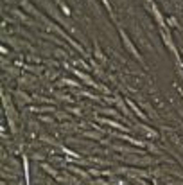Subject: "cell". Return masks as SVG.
Returning a JSON list of instances; mask_svg holds the SVG:
<instances>
[{
	"mask_svg": "<svg viewBox=\"0 0 183 185\" xmlns=\"http://www.w3.org/2000/svg\"><path fill=\"white\" fill-rule=\"evenodd\" d=\"M119 32H120V38H122V41H124V45H126V49H128V51H129V52L133 54V58H135V60H138V61H142L140 54H138V51L135 49V45L131 43V40L128 38V34H126V32L122 31V29H119Z\"/></svg>",
	"mask_w": 183,
	"mask_h": 185,
	"instance_id": "cell-1",
	"label": "cell"
},
{
	"mask_svg": "<svg viewBox=\"0 0 183 185\" xmlns=\"http://www.w3.org/2000/svg\"><path fill=\"white\" fill-rule=\"evenodd\" d=\"M68 70H70L72 74H74V76H77V77H79V79H81V81H84L86 83V84H88V86H93V88H97V83L93 81V79H92L90 76H88V74H84V72H81V70H79V68H68Z\"/></svg>",
	"mask_w": 183,
	"mask_h": 185,
	"instance_id": "cell-2",
	"label": "cell"
},
{
	"mask_svg": "<svg viewBox=\"0 0 183 185\" xmlns=\"http://www.w3.org/2000/svg\"><path fill=\"white\" fill-rule=\"evenodd\" d=\"M101 122L108 124V126H112V128H115V130H119V131H131V128H124L122 124L115 122V121H110V119H101Z\"/></svg>",
	"mask_w": 183,
	"mask_h": 185,
	"instance_id": "cell-3",
	"label": "cell"
},
{
	"mask_svg": "<svg viewBox=\"0 0 183 185\" xmlns=\"http://www.w3.org/2000/svg\"><path fill=\"white\" fill-rule=\"evenodd\" d=\"M68 171H72L74 175L81 176V178H84V180H88V178H90V173H88V171H83V169L75 167V165H68Z\"/></svg>",
	"mask_w": 183,
	"mask_h": 185,
	"instance_id": "cell-4",
	"label": "cell"
},
{
	"mask_svg": "<svg viewBox=\"0 0 183 185\" xmlns=\"http://www.w3.org/2000/svg\"><path fill=\"white\" fill-rule=\"evenodd\" d=\"M29 110H30V112H38V113H41V112H52V113H54V106H40V108H36V106H29Z\"/></svg>",
	"mask_w": 183,
	"mask_h": 185,
	"instance_id": "cell-5",
	"label": "cell"
},
{
	"mask_svg": "<svg viewBox=\"0 0 183 185\" xmlns=\"http://www.w3.org/2000/svg\"><path fill=\"white\" fill-rule=\"evenodd\" d=\"M41 169H43V171H45L47 175H52L54 178H58V176H59V175H58V171H56L54 167H51L49 164H41Z\"/></svg>",
	"mask_w": 183,
	"mask_h": 185,
	"instance_id": "cell-6",
	"label": "cell"
},
{
	"mask_svg": "<svg viewBox=\"0 0 183 185\" xmlns=\"http://www.w3.org/2000/svg\"><path fill=\"white\" fill-rule=\"evenodd\" d=\"M58 86H79V83L74 81V79H59Z\"/></svg>",
	"mask_w": 183,
	"mask_h": 185,
	"instance_id": "cell-7",
	"label": "cell"
},
{
	"mask_svg": "<svg viewBox=\"0 0 183 185\" xmlns=\"http://www.w3.org/2000/svg\"><path fill=\"white\" fill-rule=\"evenodd\" d=\"M93 54H95V58H97L101 63H106V58L102 56V52H101V49H99V45H97V43H95V47H93Z\"/></svg>",
	"mask_w": 183,
	"mask_h": 185,
	"instance_id": "cell-8",
	"label": "cell"
},
{
	"mask_svg": "<svg viewBox=\"0 0 183 185\" xmlns=\"http://www.w3.org/2000/svg\"><path fill=\"white\" fill-rule=\"evenodd\" d=\"M22 68L23 70H30V72H34V74H41V70H45L43 67H30V65H23Z\"/></svg>",
	"mask_w": 183,
	"mask_h": 185,
	"instance_id": "cell-9",
	"label": "cell"
},
{
	"mask_svg": "<svg viewBox=\"0 0 183 185\" xmlns=\"http://www.w3.org/2000/svg\"><path fill=\"white\" fill-rule=\"evenodd\" d=\"M84 137H86V138H95V140H102V138H101V133H97V131H86V133H84Z\"/></svg>",
	"mask_w": 183,
	"mask_h": 185,
	"instance_id": "cell-10",
	"label": "cell"
},
{
	"mask_svg": "<svg viewBox=\"0 0 183 185\" xmlns=\"http://www.w3.org/2000/svg\"><path fill=\"white\" fill-rule=\"evenodd\" d=\"M101 112L106 113V115H112V117H117V119H119V112L113 110V108H104V110H101Z\"/></svg>",
	"mask_w": 183,
	"mask_h": 185,
	"instance_id": "cell-11",
	"label": "cell"
},
{
	"mask_svg": "<svg viewBox=\"0 0 183 185\" xmlns=\"http://www.w3.org/2000/svg\"><path fill=\"white\" fill-rule=\"evenodd\" d=\"M56 117L59 119V121H70V115H68V112H56Z\"/></svg>",
	"mask_w": 183,
	"mask_h": 185,
	"instance_id": "cell-12",
	"label": "cell"
},
{
	"mask_svg": "<svg viewBox=\"0 0 183 185\" xmlns=\"http://www.w3.org/2000/svg\"><path fill=\"white\" fill-rule=\"evenodd\" d=\"M128 104H129V106H131V110H133V112H135V113H136V115H138V117H142V119H145V117H144V113L140 112V110H138V108H136V106H135V104H133L131 101H129V99H128Z\"/></svg>",
	"mask_w": 183,
	"mask_h": 185,
	"instance_id": "cell-13",
	"label": "cell"
},
{
	"mask_svg": "<svg viewBox=\"0 0 183 185\" xmlns=\"http://www.w3.org/2000/svg\"><path fill=\"white\" fill-rule=\"evenodd\" d=\"M54 2H56V4H58V6H59L61 9H63V13H65V14H67V16H68V14H70V9H68V7H67V6H65V4H63V2H61V0H54Z\"/></svg>",
	"mask_w": 183,
	"mask_h": 185,
	"instance_id": "cell-14",
	"label": "cell"
},
{
	"mask_svg": "<svg viewBox=\"0 0 183 185\" xmlns=\"http://www.w3.org/2000/svg\"><path fill=\"white\" fill-rule=\"evenodd\" d=\"M74 65H77V67H83L84 70H90V65H88V63H84L83 60H75V61H74Z\"/></svg>",
	"mask_w": 183,
	"mask_h": 185,
	"instance_id": "cell-15",
	"label": "cell"
},
{
	"mask_svg": "<svg viewBox=\"0 0 183 185\" xmlns=\"http://www.w3.org/2000/svg\"><path fill=\"white\" fill-rule=\"evenodd\" d=\"M16 95L20 97V99L23 101V103H30V101H32V99H30L29 95H27V93H23V92H16Z\"/></svg>",
	"mask_w": 183,
	"mask_h": 185,
	"instance_id": "cell-16",
	"label": "cell"
},
{
	"mask_svg": "<svg viewBox=\"0 0 183 185\" xmlns=\"http://www.w3.org/2000/svg\"><path fill=\"white\" fill-rule=\"evenodd\" d=\"M115 101H117V103H119V108H120V110H122V112H124V113H126V115H131V113H129V110H128V108H126V104L122 103V101H120V99H119V97H117V99H115Z\"/></svg>",
	"mask_w": 183,
	"mask_h": 185,
	"instance_id": "cell-17",
	"label": "cell"
},
{
	"mask_svg": "<svg viewBox=\"0 0 183 185\" xmlns=\"http://www.w3.org/2000/svg\"><path fill=\"white\" fill-rule=\"evenodd\" d=\"M152 13H154V16H156V20H158V23L163 27V22H162V16H160V13H158V9H156V6L152 4Z\"/></svg>",
	"mask_w": 183,
	"mask_h": 185,
	"instance_id": "cell-18",
	"label": "cell"
},
{
	"mask_svg": "<svg viewBox=\"0 0 183 185\" xmlns=\"http://www.w3.org/2000/svg\"><path fill=\"white\" fill-rule=\"evenodd\" d=\"M54 56H56V58H65V56L68 58V52L61 51V49H56V51H54Z\"/></svg>",
	"mask_w": 183,
	"mask_h": 185,
	"instance_id": "cell-19",
	"label": "cell"
},
{
	"mask_svg": "<svg viewBox=\"0 0 183 185\" xmlns=\"http://www.w3.org/2000/svg\"><path fill=\"white\" fill-rule=\"evenodd\" d=\"M88 173H90V176H101L102 171H99V169H88Z\"/></svg>",
	"mask_w": 183,
	"mask_h": 185,
	"instance_id": "cell-20",
	"label": "cell"
},
{
	"mask_svg": "<svg viewBox=\"0 0 183 185\" xmlns=\"http://www.w3.org/2000/svg\"><path fill=\"white\" fill-rule=\"evenodd\" d=\"M7 72H9V76H18V68L16 67H11V68H6Z\"/></svg>",
	"mask_w": 183,
	"mask_h": 185,
	"instance_id": "cell-21",
	"label": "cell"
},
{
	"mask_svg": "<svg viewBox=\"0 0 183 185\" xmlns=\"http://www.w3.org/2000/svg\"><path fill=\"white\" fill-rule=\"evenodd\" d=\"M27 60H29V61H32V63H40V61H41L40 56H27Z\"/></svg>",
	"mask_w": 183,
	"mask_h": 185,
	"instance_id": "cell-22",
	"label": "cell"
},
{
	"mask_svg": "<svg viewBox=\"0 0 183 185\" xmlns=\"http://www.w3.org/2000/svg\"><path fill=\"white\" fill-rule=\"evenodd\" d=\"M102 4H104V6H106V9L110 11V13H112V4H110V0H101Z\"/></svg>",
	"mask_w": 183,
	"mask_h": 185,
	"instance_id": "cell-23",
	"label": "cell"
},
{
	"mask_svg": "<svg viewBox=\"0 0 183 185\" xmlns=\"http://www.w3.org/2000/svg\"><path fill=\"white\" fill-rule=\"evenodd\" d=\"M41 121H45V122H52L51 117H41Z\"/></svg>",
	"mask_w": 183,
	"mask_h": 185,
	"instance_id": "cell-24",
	"label": "cell"
}]
</instances>
